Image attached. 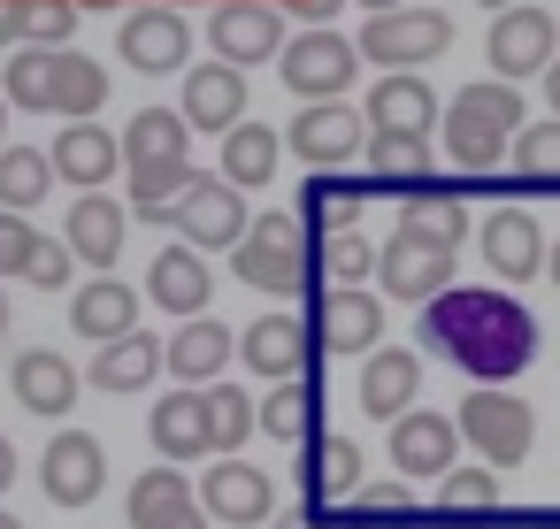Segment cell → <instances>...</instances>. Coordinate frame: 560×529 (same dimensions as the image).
I'll return each mask as SVG.
<instances>
[{"label":"cell","mask_w":560,"mask_h":529,"mask_svg":"<svg viewBox=\"0 0 560 529\" xmlns=\"http://www.w3.org/2000/svg\"><path fill=\"white\" fill-rule=\"evenodd\" d=\"M238 361H246L261 384L307 376V368H315V330H307V315H292V307H269V315H254V330L238 338Z\"/></svg>","instance_id":"12"},{"label":"cell","mask_w":560,"mask_h":529,"mask_svg":"<svg viewBox=\"0 0 560 529\" xmlns=\"http://www.w3.org/2000/svg\"><path fill=\"white\" fill-rule=\"evenodd\" d=\"M284 146H292L307 169H346V162L369 146V116H361V108H346V93H338V101H307V108L292 116Z\"/></svg>","instance_id":"10"},{"label":"cell","mask_w":560,"mask_h":529,"mask_svg":"<svg viewBox=\"0 0 560 529\" xmlns=\"http://www.w3.org/2000/svg\"><path fill=\"white\" fill-rule=\"evenodd\" d=\"M277 154H284V139H277L269 124L238 116V124L223 131V169H215V177H231L238 192H254V185H269V177H277Z\"/></svg>","instance_id":"36"},{"label":"cell","mask_w":560,"mask_h":529,"mask_svg":"<svg viewBox=\"0 0 560 529\" xmlns=\"http://www.w3.org/2000/svg\"><path fill=\"white\" fill-rule=\"evenodd\" d=\"M9 391H16V407H24V414L62 422V414L78 407V361H62V353L32 345V353H16V361H9Z\"/></svg>","instance_id":"21"},{"label":"cell","mask_w":560,"mask_h":529,"mask_svg":"<svg viewBox=\"0 0 560 529\" xmlns=\"http://www.w3.org/2000/svg\"><path fill=\"white\" fill-rule=\"evenodd\" d=\"M529 529H560V506H545V514H537V521H529Z\"/></svg>","instance_id":"56"},{"label":"cell","mask_w":560,"mask_h":529,"mask_svg":"<svg viewBox=\"0 0 560 529\" xmlns=\"http://www.w3.org/2000/svg\"><path fill=\"white\" fill-rule=\"evenodd\" d=\"M315 277H330V284H369V277H376V238H369L361 223L323 231V238H315Z\"/></svg>","instance_id":"42"},{"label":"cell","mask_w":560,"mask_h":529,"mask_svg":"<svg viewBox=\"0 0 560 529\" xmlns=\"http://www.w3.org/2000/svg\"><path fill=\"white\" fill-rule=\"evenodd\" d=\"M361 9H369V16H376V9H399V0H361Z\"/></svg>","instance_id":"58"},{"label":"cell","mask_w":560,"mask_h":529,"mask_svg":"<svg viewBox=\"0 0 560 529\" xmlns=\"http://www.w3.org/2000/svg\"><path fill=\"white\" fill-rule=\"evenodd\" d=\"M246 223H254V215H246V192H238L231 177H192V185L177 192V208H170V231H177L185 246H200V254H231Z\"/></svg>","instance_id":"7"},{"label":"cell","mask_w":560,"mask_h":529,"mask_svg":"<svg viewBox=\"0 0 560 529\" xmlns=\"http://www.w3.org/2000/svg\"><path fill=\"white\" fill-rule=\"evenodd\" d=\"M376 200V185H361V177H338V169H315L307 185H300V200H292V215L323 238V231H346V223H361V208Z\"/></svg>","instance_id":"32"},{"label":"cell","mask_w":560,"mask_h":529,"mask_svg":"<svg viewBox=\"0 0 560 529\" xmlns=\"http://www.w3.org/2000/svg\"><path fill=\"white\" fill-rule=\"evenodd\" d=\"M200 399H208V437H215V452H238L254 430H261V407H254V391L246 384H200Z\"/></svg>","instance_id":"39"},{"label":"cell","mask_w":560,"mask_h":529,"mask_svg":"<svg viewBox=\"0 0 560 529\" xmlns=\"http://www.w3.org/2000/svg\"><path fill=\"white\" fill-rule=\"evenodd\" d=\"M0 146H9V101H0Z\"/></svg>","instance_id":"57"},{"label":"cell","mask_w":560,"mask_h":529,"mask_svg":"<svg viewBox=\"0 0 560 529\" xmlns=\"http://www.w3.org/2000/svg\"><path fill=\"white\" fill-rule=\"evenodd\" d=\"M70 330L78 338H124V330H139V292L124 284V277H93V284H78V299H70Z\"/></svg>","instance_id":"33"},{"label":"cell","mask_w":560,"mask_h":529,"mask_svg":"<svg viewBox=\"0 0 560 529\" xmlns=\"http://www.w3.org/2000/svg\"><path fill=\"white\" fill-rule=\"evenodd\" d=\"M185 506H200L185 460H162V468H147V475L131 483V529H162V521H177Z\"/></svg>","instance_id":"38"},{"label":"cell","mask_w":560,"mask_h":529,"mask_svg":"<svg viewBox=\"0 0 560 529\" xmlns=\"http://www.w3.org/2000/svg\"><path fill=\"white\" fill-rule=\"evenodd\" d=\"M192 177H200L192 154H185V162H147V169H131V200H124V208H131L139 223H170V208H177V192H185Z\"/></svg>","instance_id":"41"},{"label":"cell","mask_w":560,"mask_h":529,"mask_svg":"<svg viewBox=\"0 0 560 529\" xmlns=\"http://www.w3.org/2000/svg\"><path fill=\"white\" fill-rule=\"evenodd\" d=\"M0 529H24V521H16V514H0Z\"/></svg>","instance_id":"61"},{"label":"cell","mask_w":560,"mask_h":529,"mask_svg":"<svg viewBox=\"0 0 560 529\" xmlns=\"http://www.w3.org/2000/svg\"><path fill=\"white\" fill-rule=\"evenodd\" d=\"M101 108H108V70H101L93 55H62V47H55V93H47V116L85 124V116H101Z\"/></svg>","instance_id":"35"},{"label":"cell","mask_w":560,"mask_h":529,"mask_svg":"<svg viewBox=\"0 0 560 529\" xmlns=\"http://www.w3.org/2000/svg\"><path fill=\"white\" fill-rule=\"evenodd\" d=\"M147 437H154V452H162V460H200V452H215L200 384H177L170 399H154V422H147Z\"/></svg>","instance_id":"30"},{"label":"cell","mask_w":560,"mask_h":529,"mask_svg":"<svg viewBox=\"0 0 560 529\" xmlns=\"http://www.w3.org/2000/svg\"><path fill=\"white\" fill-rule=\"evenodd\" d=\"M369 185L384 192H415V185H430V131H384V124H369Z\"/></svg>","instance_id":"31"},{"label":"cell","mask_w":560,"mask_h":529,"mask_svg":"<svg viewBox=\"0 0 560 529\" xmlns=\"http://www.w3.org/2000/svg\"><path fill=\"white\" fill-rule=\"evenodd\" d=\"M415 315H422L415 322L422 353H438L468 384H514L537 361V315L491 284H438Z\"/></svg>","instance_id":"1"},{"label":"cell","mask_w":560,"mask_h":529,"mask_svg":"<svg viewBox=\"0 0 560 529\" xmlns=\"http://www.w3.org/2000/svg\"><path fill=\"white\" fill-rule=\"evenodd\" d=\"M537 78H545V108H552V116H560V55H552V62H545V70H537Z\"/></svg>","instance_id":"51"},{"label":"cell","mask_w":560,"mask_h":529,"mask_svg":"<svg viewBox=\"0 0 560 529\" xmlns=\"http://www.w3.org/2000/svg\"><path fill=\"white\" fill-rule=\"evenodd\" d=\"M261 430H269V437H284V445H300V437H315V430H323V384H315V368H307V376L269 384V399H261Z\"/></svg>","instance_id":"37"},{"label":"cell","mask_w":560,"mask_h":529,"mask_svg":"<svg viewBox=\"0 0 560 529\" xmlns=\"http://www.w3.org/2000/svg\"><path fill=\"white\" fill-rule=\"evenodd\" d=\"M9 483H16V445L0 437V491H9Z\"/></svg>","instance_id":"54"},{"label":"cell","mask_w":560,"mask_h":529,"mask_svg":"<svg viewBox=\"0 0 560 529\" xmlns=\"http://www.w3.org/2000/svg\"><path fill=\"white\" fill-rule=\"evenodd\" d=\"M506 154H514V177H522V185H545V192H560V116H545V124H522Z\"/></svg>","instance_id":"45"},{"label":"cell","mask_w":560,"mask_h":529,"mask_svg":"<svg viewBox=\"0 0 560 529\" xmlns=\"http://www.w3.org/2000/svg\"><path fill=\"white\" fill-rule=\"evenodd\" d=\"M361 116L384 131H438V93L422 70H376V93L361 101Z\"/></svg>","instance_id":"29"},{"label":"cell","mask_w":560,"mask_h":529,"mask_svg":"<svg viewBox=\"0 0 560 529\" xmlns=\"http://www.w3.org/2000/svg\"><path fill=\"white\" fill-rule=\"evenodd\" d=\"M47 192H55V162L39 146H0V208L32 215Z\"/></svg>","instance_id":"40"},{"label":"cell","mask_w":560,"mask_h":529,"mask_svg":"<svg viewBox=\"0 0 560 529\" xmlns=\"http://www.w3.org/2000/svg\"><path fill=\"white\" fill-rule=\"evenodd\" d=\"M116 55H124L139 78H170V70H185V55H192V24H185L177 9H131L124 32H116Z\"/></svg>","instance_id":"17"},{"label":"cell","mask_w":560,"mask_h":529,"mask_svg":"<svg viewBox=\"0 0 560 529\" xmlns=\"http://www.w3.org/2000/svg\"><path fill=\"white\" fill-rule=\"evenodd\" d=\"M208 47H215V62H231V70L277 62V47H284V9H277V0H215Z\"/></svg>","instance_id":"9"},{"label":"cell","mask_w":560,"mask_h":529,"mask_svg":"<svg viewBox=\"0 0 560 529\" xmlns=\"http://www.w3.org/2000/svg\"><path fill=\"white\" fill-rule=\"evenodd\" d=\"M162 529H208V506H185L177 521H162Z\"/></svg>","instance_id":"53"},{"label":"cell","mask_w":560,"mask_h":529,"mask_svg":"<svg viewBox=\"0 0 560 529\" xmlns=\"http://www.w3.org/2000/svg\"><path fill=\"white\" fill-rule=\"evenodd\" d=\"M231 269H238V284L261 292V299H300V292L315 284V231H307L300 215H261V223L238 231Z\"/></svg>","instance_id":"3"},{"label":"cell","mask_w":560,"mask_h":529,"mask_svg":"<svg viewBox=\"0 0 560 529\" xmlns=\"http://www.w3.org/2000/svg\"><path fill=\"white\" fill-rule=\"evenodd\" d=\"M407 208H399V223L407 231H422V238H445V246H460L468 238V208L453 200V192H438V185H415V192H399Z\"/></svg>","instance_id":"43"},{"label":"cell","mask_w":560,"mask_h":529,"mask_svg":"<svg viewBox=\"0 0 560 529\" xmlns=\"http://www.w3.org/2000/svg\"><path fill=\"white\" fill-rule=\"evenodd\" d=\"M560 55V24L545 9H529V0H514V9H491V32H483V62L491 78H537L545 62Z\"/></svg>","instance_id":"8"},{"label":"cell","mask_w":560,"mask_h":529,"mask_svg":"<svg viewBox=\"0 0 560 529\" xmlns=\"http://www.w3.org/2000/svg\"><path fill=\"white\" fill-rule=\"evenodd\" d=\"M231 353H238V338L200 307V315H185L177 338L162 345V376H177V384H215V376L231 368Z\"/></svg>","instance_id":"22"},{"label":"cell","mask_w":560,"mask_h":529,"mask_svg":"<svg viewBox=\"0 0 560 529\" xmlns=\"http://www.w3.org/2000/svg\"><path fill=\"white\" fill-rule=\"evenodd\" d=\"M177 116L192 124V131H231L238 116H246V70H231V62H200V70H185V101H177Z\"/></svg>","instance_id":"23"},{"label":"cell","mask_w":560,"mask_h":529,"mask_svg":"<svg viewBox=\"0 0 560 529\" xmlns=\"http://www.w3.org/2000/svg\"><path fill=\"white\" fill-rule=\"evenodd\" d=\"M39 483L55 506H93L101 483H108V445L93 430H55L47 452H39Z\"/></svg>","instance_id":"14"},{"label":"cell","mask_w":560,"mask_h":529,"mask_svg":"<svg viewBox=\"0 0 560 529\" xmlns=\"http://www.w3.org/2000/svg\"><path fill=\"white\" fill-rule=\"evenodd\" d=\"M200 506H208V521L261 529V521L277 514V483H269L254 460H238V452H215V468L200 475Z\"/></svg>","instance_id":"15"},{"label":"cell","mask_w":560,"mask_h":529,"mask_svg":"<svg viewBox=\"0 0 560 529\" xmlns=\"http://www.w3.org/2000/svg\"><path fill=\"white\" fill-rule=\"evenodd\" d=\"M162 376V338H147V330H124V338H101V353L85 361V384L93 391H116V399H131V391H147Z\"/></svg>","instance_id":"28"},{"label":"cell","mask_w":560,"mask_h":529,"mask_svg":"<svg viewBox=\"0 0 560 529\" xmlns=\"http://www.w3.org/2000/svg\"><path fill=\"white\" fill-rule=\"evenodd\" d=\"M376 277H384V299L422 307L438 284H453V246H445V238H422V231L399 223V231L376 246Z\"/></svg>","instance_id":"11"},{"label":"cell","mask_w":560,"mask_h":529,"mask_svg":"<svg viewBox=\"0 0 560 529\" xmlns=\"http://www.w3.org/2000/svg\"><path fill=\"white\" fill-rule=\"evenodd\" d=\"M460 437L483 452V468H514L522 452H529V437H537V414H529V399H514L506 384H468V399H460Z\"/></svg>","instance_id":"5"},{"label":"cell","mask_w":560,"mask_h":529,"mask_svg":"<svg viewBox=\"0 0 560 529\" xmlns=\"http://www.w3.org/2000/svg\"><path fill=\"white\" fill-rule=\"evenodd\" d=\"M476 9H514V0H476Z\"/></svg>","instance_id":"59"},{"label":"cell","mask_w":560,"mask_h":529,"mask_svg":"<svg viewBox=\"0 0 560 529\" xmlns=\"http://www.w3.org/2000/svg\"><path fill=\"white\" fill-rule=\"evenodd\" d=\"M78 32V0H16V47H62Z\"/></svg>","instance_id":"47"},{"label":"cell","mask_w":560,"mask_h":529,"mask_svg":"<svg viewBox=\"0 0 560 529\" xmlns=\"http://www.w3.org/2000/svg\"><path fill=\"white\" fill-rule=\"evenodd\" d=\"M70 269H78V254H70L62 238H47V231H39V246H32V261H24V277H16V284H39V292H70Z\"/></svg>","instance_id":"48"},{"label":"cell","mask_w":560,"mask_h":529,"mask_svg":"<svg viewBox=\"0 0 560 529\" xmlns=\"http://www.w3.org/2000/svg\"><path fill=\"white\" fill-rule=\"evenodd\" d=\"M353 491H361V445L338 437V430L300 437V498H307L315 514H330V506L353 498Z\"/></svg>","instance_id":"20"},{"label":"cell","mask_w":560,"mask_h":529,"mask_svg":"<svg viewBox=\"0 0 560 529\" xmlns=\"http://www.w3.org/2000/svg\"><path fill=\"white\" fill-rule=\"evenodd\" d=\"M277 78H284L300 101H338V93L361 78V47H353L346 32H330V24H307L300 39L277 47Z\"/></svg>","instance_id":"6"},{"label":"cell","mask_w":560,"mask_h":529,"mask_svg":"<svg viewBox=\"0 0 560 529\" xmlns=\"http://www.w3.org/2000/svg\"><path fill=\"white\" fill-rule=\"evenodd\" d=\"M392 468L399 475H415V483H438L453 460H460V422L453 414H438V407H407V414H392Z\"/></svg>","instance_id":"13"},{"label":"cell","mask_w":560,"mask_h":529,"mask_svg":"<svg viewBox=\"0 0 560 529\" xmlns=\"http://www.w3.org/2000/svg\"><path fill=\"white\" fill-rule=\"evenodd\" d=\"M0 330H9V292H0Z\"/></svg>","instance_id":"60"},{"label":"cell","mask_w":560,"mask_h":529,"mask_svg":"<svg viewBox=\"0 0 560 529\" xmlns=\"http://www.w3.org/2000/svg\"><path fill=\"white\" fill-rule=\"evenodd\" d=\"M476 238H483V261H491V277H506V284H529V277H545V231H537L522 208H491Z\"/></svg>","instance_id":"24"},{"label":"cell","mask_w":560,"mask_h":529,"mask_svg":"<svg viewBox=\"0 0 560 529\" xmlns=\"http://www.w3.org/2000/svg\"><path fill=\"white\" fill-rule=\"evenodd\" d=\"M545 277L560 284V238H545Z\"/></svg>","instance_id":"55"},{"label":"cell","mask_w":560,"mask_h":529,"mask_svg":"<svg viewBox=\"0 0 560 529\" xmlns=\"http://www.w3.org/2000/svg\"><path fill=\"white\" fill-rule=\"evenodd\" d=\"M346 529H422V506L399 483H361L346 506Z\"/></svg>","instance_id":"44"},{"label":"cell","mask_w":560,"mask_h":529,"mask_svg":"<svg viewBox=\"0 0 560 529\" xmlns=\"http://www.w3.org/2000/svg\"><path fill=\"white\" fill-rule=\"evenodd\" d=\"M32 246H39V231H32L16 208H0V284H9V277H24Z\"/></svg>","instance_id":"49"},{"label":"cell","mask_w":560,"mask_h":529,"mask_svg":"<svg viewBox=\"0 0 560 529\" xmlns=\"http://www.w3.org/2000/svg\"><path fill=\"white\" fill-rule=\"evenodd\" d=\"M0 47H16V0H0Z\"/></svg>","instance_id":"52"},{"label":"cell","mask_w":560,"mask_h":529,"mask_svg":"<svg viewBox=\"0 0 560 529\" xmlns=\"http://www.w3.org/2000/svg\"><path fill=\"white\" fill-rule=\"evenodd\" d=\"M269 529H330V514H315V506L300 498V514H269Z\"/></svg>","instance_id":"50"},{"label":"cell","mask_w":560,"mask_h":529,"mask_svg":"<svg viewBox=\"0 0 560 529\" xmlns=\"http://www.w3.org/2000/svg\"><path fill=\"white\" fill-rule=\"evenodd\" d=\"M415 391H422V361L407 353V345H369V361H361V414L369 422H392V414H407L415 407Z\"/></svg>","instance_id":"25"},{"label":"cell","mask_w":560,"mask_h":529,"mask_svg":"<svg viewBox=\"0 0 560 529\" xmlns=\"http://www.w3.org/2000/svg\"><path fill=\"white\" fill-rule=\"evenodd\" d=\"M353 47H361V62H376V70H422V62H438V55L453 47V16L399 0V9H376V16L361 24Z\"/></svg>","instance_id":"4"},{"label":"cell","mask_w":560,"mask_h":529,"mask_svg":"<svg viewBox=\"0 0 560 529\" xmlns=\"http://www.w3.org/2000/svg\"><path fill=\"white\" fill-rule=\"evenodd\" d=\"M47 93H55V47H16L9 55V78H0V101L9 108H39L47 116Z\"/></svg>","instance_id":"46"},{"label":"cell","mask_w":560,"mask_h":529,"mask_svg":"<svg viewBox=\"0 0 560 529\" xmlns=\"http://www.w3.org/2000/svg\"><path fill=\"white\" fill-rule=\"evenodd\" d=\"M47 162H55V177H70L78 192H93V185H108V177L124 169V146H116V131H101V124L85 116V124H62V131H55Z\"/></svg>","instance_id":"26"},{"label":"cell","mask_w":560,"mask_h":529,"mask_svg":"<svg viewBox=\"0 0 560 529\" xmlns=\"http://www.w3.org/2000/svg\"><path fill=\"white\" fill-rule=\"evenodd\" d=\"M124 169H147V162H185L192 154V124L177 116V108H139L131 124H124Z\"/></svg>","instance_id":"34"},{"label":"cell","mask_w":560,"mask_h":529,"mask_svg":"<svg viewBox=\"0 0 560 529\" xmlns=\"http://www.w3.org/2000/svg\"><path fill=\"white\" fill-rule=\"evenodd\" d=\"M147 299L154 307H170V315H200L208 299H215V277H208V254L200 246H162L154 254V269H147Z\"/></svg>","instance_id":"27"},{"label":"cell","mask_w":560,"mask_h":529,"mask_svg":"<svg viewBox=\"0 0 560 529\" xmlns=\"http://www.w3.org/2000/svg\"><path fill=\"white\" fill-rule=\"evenodd\" d=\"M62 246H70L85 269H116V261H124V246H131V208H124V200H108L101 185H93V192H78V200H70V223H62Z\"/></svg>","instance_id":"18"},{"label":"cell","mask_w":560,"mask_h":529,"mask_svg":"<svg viewBox=\"0 0 560 529\" xmlns=\"http://www.w3.org/2000/svg\"><path fill=\"white\" fill-rule=\"evenodd\" d=\"M514 514H506V491H499V475L491 468H445L438 475V506H430V529H506Z\"/></svg>","instance_id":"19"},{"label":"cell","mask_w":560,"mask_h":529,"mask_svg":"<svg viewBox=\"0 0 560 529\" xmlns=\"http://www.w3.org/2000/svg\"><path fill=\"white\" fill-rule=\"evenodd\" d=\"M307 330L323 353H369L384 338V299L361 292V284H330L315 307H307Z\"/></svg>","instance_id":"16"},{"label":"cell","mask_w":560,"mask_h":529,"mask_svg":"<svg viewBox=\"0 0 560 529\" xmlns=\"http://www.w3.org/2000/svg\"><path fill=\"white\" fill-rule=\"evenodd\" d=\"M438 124H445V154L460 169H499L506 146H514V131H522V93L506 78H476V85H460L438 108Z\"/></svg>","instance_id":"2"}]
</instances>
